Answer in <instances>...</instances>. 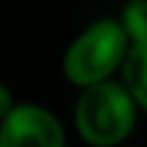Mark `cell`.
Returning <instances> with one entry per match:
<instances>
[{"label":"cell","mask_w":147,"mask_h":147,"mask_svg":"<svg viewBox=\"0 0 147 147\" xmlns=\"http://www.w3.org/2000/svg\"><path fill=\"white\" fill-rule=\"evenodd\" d=\"M130 41L116 17L89 22L68 44L60 58V72L72 87L82 89L113 77L123 65Z\"/></svg>","instance_id":"2"},{"label":"cell","mask_w":147,"mask_h":147,"mask_svg":"<svg viewBox=\"0 0 147 147\" xmlns=\"http://www.w3.org/2000/svg\"><path fill=\"white\" fill-rule=\"evenodd\" d=\"M116 20L123 27L130 44L145 41L147 39V0H125Z\"/></svg>","instance_id":"5"},{"label":"cell","mask_w":147,"mask_h":147,"mask_svg":"<svg viewBox=\"0 0 147 147\" xmlns=\"http://www.w3.org/2000/svg\"><path fill=\"white\" fill-rule=\"evenodd\" d=\"M0 147H68V133L48 106L15 101L0 121Z\"/></svg>","instance_id":"3"},{"label":"cell","mask_w":147,"mask_h":147,"mask_svg":"<svg viewBox=\"0 0 147 147\" xmlns=\"http://www.w3.org/2000/svg\"><path fill=\"white\" fill-rule=\"evenodd\" d=\"M138 106L121 80H101L80 89L75 101V130L89 147L128 142L138 123Z\"/></svg>","instance_id":"1"},{"label":"cell","mask_w":147,"mask_h":147,"mask_svg":"<svg viewBox=\"0 0 147 147\" xmlns=\"http://www.w3.org/2000/svg\"><path fill=\"white\" fill-rule=\"evenodd\" d=\"M12 104H15V96H12V89L7 84L0 80V121L5 118V113L12 109Z\"/></svg>","instance_id":"6"},{"label":"cell","mask_w":147,"mask_h":147,"mask_svg":"<svg viewBox=\"0 0 147 147\" xmlns=\"http://www.w3.org/2000/svg\"><path fill=\"white\" fill-rule=\"evenodd\" d=\"M113 147H138V145H130V142H121V145H113Z\"/></svg>","instance_id":"7"},{"label":"cell","mask_w":147,"mask_h":147,"mask_svg":"<svg viewBox=\"0 0 147 147\" xmlns=\"http://www.w3.org/2000/svg\"><path fill=\"white\" fill-rule=\"evenodd\" d=\"M118 72H121V82L130 92L138 111L147 113V39L130 44Z\"/></svg>","instance_id":"4"}]
</instances>
